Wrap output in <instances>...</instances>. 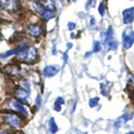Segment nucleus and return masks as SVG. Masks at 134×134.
Returning a JSON list of instances; mask_svg holds the SVG:
<instances>
[{"label": "nucleus", "mask_w": 134, "mask_h": 134, "mask_svg": "<svg viewBox=\"0 0 134 134\" xmlns=\"http://www.w3.org/2000/svg\"><path fill=\"white\" fill-rule=\"evenodd\" d=\"M101 51V46L99 41H94L93 43V52L94 53H99Z\"/></svg>", "instance_id": "19"}, {"label": "nucleus", "mask_w": 134, "mask_h": 134, "mask_svg": "<svg viewBox=\"0 0 134 134\" xmlns=\"http://www.w3.org/2000/svg\"><path fill=\"white\" fill-rule=\"evenodd\" d=\"M34 9H35V11L40 14V16L46 20V21H48V20H51L52 18H54V16H55V13H54V11L47 10V9H46L44 7H42L40 3H37V2L34 3Z\"/></svg>", "instance_id": "5"}, {"label": "nucleus", "mask_w": 134, "mask_h": 134, "mask_svg": "<svg viewBox=\"0 0 134 134\" xmlns=\"http://www.w3.org/2000/svg\"><path fill=\"white\" fill-rule=\"evenodd\" d=\"M122 17H123V22L125 24H130L134 20V7H129L123 10L122 12Z\"/></svg>", "instance_id": "10"}, {"label": "nucleus", "mask_w": 134, "mask_h": 134, "mask_svg": "<svg viewBox=\"0 0 134 134\" xmlns=\"http://www.w3.org/2000/svg\"><path fill=\"white\" fill-rule=\"evenodd\" d=\"M131 117H132V115H130V114H124L123 116H121L120 118L118 119V123H124V122H126V121H128V120H130L131 119Z\"/></svg>", "instance_id": "16"}, {"label": "nucleus", "mask_w": 134, "mask_h": 134, "mask_svg": "<svg viewBox=\"0 0 134 134\" xmlns=\"http://www.w3.org/2000/svg\"><path fill=\"white\" fill-rule=\"evenodd\" d=\"M98 102H99V98L98 97H95V98H93V99H91V100L89 101V106L91 108L96 107V105L98 104Z\"/></svg>", "instance_id": "18"}, {"label": "nucleus", "mask_w": 134, "mask_h": 134, "mask_svg": "<svg viewBox=\"0 0 134 134\" xmlns=\"http://www.w3.org/2000/svg\"><path fill=\"white\" fill-rule=\"evenodd\" d=\"M65 104V100H64V98L63 97H58L55 101H54V111H57V112H60V110H62V105H64Z\"/></svg>", "instance_id": "15"}, {"label": "nucleus", "mask_w": 134, "mask_h": 134, "mask_svg": "<svg viewBox=\"0 0 134 134\" xmlns=\"http://www.w3.org/2000/svg\"><path fill=\"white\" fill-rule=\"evenodd\" d=\"M73 44H71V43H68V48H71V47H72Z\"/></svg>", "instance_id": "24"}, {"label": "nucleus", "mask_w": 134, "mask_h": 134, "mask_svg": "<svg viewBox=\"0 0 134 134\" xmlns=\"http://www.w3.org/2000/svg\"><path fill=\"white\" fill-rule=\"evenodd\" d=\"M122 42H123V47L125 49H129L133 46L134 43V30L132 28L128 27L125 28L123 34H122Z\"/></svg>", "instance_id": "3"}, {"label": "nucleus", "mask_w": 134, "mask_h": 134, "mask_svg": "<svg viewBox=\"0 0 134 134\" xmlns=\"http://www.w3.org/2000/svg\"><path fill=\"white\" fill-rule=\"evenodd\" d=\"M28 95H29V91H26L23 87L19 88L15 91V96L17 97V99H19L20 101H23V102H27Z\"/></svg>", "instance_id": "12"}, {"label": "nucleus", "mask_w": 134, "mask_h": 134, "mask_svg": "<svg viewBox=\"0 0 134 134\" xmlns=\"http://www.w3.org/2000/svg\"><path fill=\"white\" fill-rule=\"evenodd\" d=\"M48 129H49V131H51L52 134H55L58 132V130H59L58 124H57V122H55V120L53 117L48 120Z\"/></svg>", "instance_id": "14"}, {"label": "nucleus", "mask_w": 134, "mask_h": 134, "mask_svg": "<svg viewBox=\"0 0 134 134\" xmlns=\"http://www.w3.org/2000/svg\"><path fill=\"white\" fill-rule=\"evenodd\" d=\"M59 72H60V67L59 66H47L43 69L42 75L46 78H52V77H54Z\"/></svg>", "instance_id": "11"}, {"label": "nucleus", "mask_w": 134, "mask_h": 134, "mask_svg": "<svg viewBox=\"0 0 134 134\" xmlns=\"http://www.w3.org/2000/svg\"><path fill=\"white\" fill-rule=\"evenodd\" d=\"M102 38H103L104 47H106L107 51H114V49L117 48L118 42H117V40H115L114 31H113L112 26H109L107 31L104 34V37H102Z\"/></svg>", "instance_id": "2"}, {"label": "nucleus", "mask_w": 134, "mask_h": 134, "mask_svg": "<svg viewBox=\"0 0 134 134\" xmlns=\"http://www.w3.org/2000/svg\"><path fill=\"white\" fill-rule=\"evenodd\" d=\"M9 104H10V106H11V108H12L13 110L20 112L21 114L23 115V116H25V117L28 116L27 109L23 106V104L20 103L19 101L15 100V99H11V100H9Z\"/></svg>", "instance_id": "9"}, {"label": "nucleus", "mask_w": 134, "mask_h": 134, "mask_svg": "<svg viewBox=\"0 0 134 134\" xmlns=\"http://www.w3.org/2000/svg\"><path fill=\"white\" fill-rule=\"evenodd\" d=\"M95 0H88L87 1V8H89L90 6H94Z\"/></svg>", "instance_id": "20"}, {"label": "nucleus", "mask_w": 134, "mask_h": 134, "mask_svg": "<svg viewBox=\"0 0 134 134\" xmlns=\"http://www.w3.org/2000/svg\"><path fill=\"white\" fill-rule=\"evenodd\" d=\"M26 31L32 37H40L42 34V28L40 24L36 23H30L26 26Z\"/></svg>", "instance_id": "8"}, {"label": "nucleus", "mask_w": 134, "mask_h": 134, "mask_svg": "<svg viewBox=\"0 0 134 134\" xmlns=\"http://www.w3.org/2000/svg\"><path fill=\"white\" fill-rule=\"evenodd\" d=\"M95 23V18L94 17H91V24H94Z\"/></svg>", "instance_id": "23"}, {"label": "nucleus", "mask_w": 134, "mask_h": 134, "mask_svg": "<svg viewBox=\"0 0 134 134\" xmlns=\"http://www.w3.org/2000/svg\"><path fill=\"white\" fill-rule=\"evenodd\" d=\"M3 119L5 121V123L8 124L10 127L18 128L21 125V119L15 113H6L3 116Z\"/></svg>", "instance_id": "6"}, {"label": "nucleus", "mask_w": 134, "mask_h": 134, "mask_svg": "<svg viewBox=\"0 0 134 134\" xmlns=\"http://www.w3.org/2000/svg\"><path fill=\"white\" fill-rule=\"evenodd\" d=\"M1 40H2V38H1V35H0V41H1Z\"/></svg>", "instance_id": "26"}, {"label": "nucleus", "mask_w": 134, "mask_h": 134, "mask_svg": "<svg viewBox=\"0 0 134 134\" xmlns=\"http://www.w3.org/2000/svg\"><path fill=\"white\" fill-rule=\"evenodd\" d=\"M98 10H99V13H100L101 16H104V15H105V12H106V5H105L104 2H101L100 3Z\"/></svg>", "instance_id": "17"}, {"label": "nucleus", "mask_w": 134, "mask_h": 134, "mask_svg": "<svg viewBox=\"0 0 134 134\" xmlns=\"http://www.w3.org/2000/svg\"><path fill=\"white\" fill-rule=\"evenodd\" d=\"M37 3H40L42 7H44L47 10H52L54 11L55 8V4H54V0H37Z\"/></svg>", "instance_id": "13"}, {"label": "nucleus", "mask_w": 134, "mask_h": 134, "mask_svg": "<svg viewBox=\"0 0 134 134\" xmlns=\"http://www.w3.org/2000/svg\"><path fill=\"white\" fill-rule=\"evenodd\" d=\"M19 4V0H0V6L9 12L16 11Z\"/></svg>", "instance_id": "7"}, {"label": "nucleus", "mask_w": 134, "mask_h": 134, "mask_svg": "<svg viewBox=\"0 0 134 134\" xmlns=\"http://www.w3.org/2000/svg\"><path fill=\"white\" fill-rule=\"evenodd\" d=\"M0 134H10L7 130H1L0 131Z\"/></svg>", "instance_id": "22"}, {"label": "nucleus", "mask_w": 134, "mask_h": 134, "mask_svg": "<svg viewBox=\"0 0 134 134\" xmlns=\"http://www.w3.org/2000/svg\"><path fill=\"white\" fill-rule=\"evenodd\" d=\"M38 54H37V49L34 47H26L24 49H22L16 54V59L21 62H25V63H34V60H37Z\"/></svg>", "instance_id": "1"}, {"label": "nucleus", "mask_w": 134, "mask_h": 134, "mask_svg": "<svg viewBox=\"0 0 134 134\" xmlns=\"http://www.w3.org/2000/svg\"><path fill=\"white\" fill-rule=\"evenodd\" d=\"M4 70H5L6 74H8L11 77H14V78H22L25 75L24 69L20 68L17 65H9V66L5 67Z\"/></svg>", "instance_id": "4"}, {"label": "nucleus", "mask_w": 134, "mask_h": 134, "mask_svg": "<svg viewBox=\"0 0 134 134\" xmlns=\"http://www.w3.org/2000/svg\"><path fill=\"white\" fill-rule=\"evenodd\" d=\"M126 134H134V132H132V131H131V132H128V133H126Z\"/></svg>", "instance_id": "25"}, {"label": "nucleus", "mask_w": 134, "mask_h": 134, "mask_svg": "<svg viewBox=\"0 0 134 134\" xmlns=\"http://www.w3.org/2000/svg\"><path fill=\"white\" fill-rule=\"evenodd\" d=\"M76 26V24H75L74 22H69L68 23V27H69V29H71V30H73Z\"/></svg>", "instance_id": "21"}]
</instances>
